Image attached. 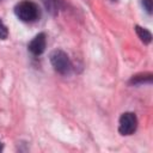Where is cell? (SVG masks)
<instances>
[{
	"instance_id": "6da1fadb",
	"label": "cell",
	"mask_w": 153,
	"mask_h": 153,
	"mask_svg": "<svg viewBox=\"0 0 153 153\" xmlns=\"http://www.w3.org/2000/svg\"><path fill=\"white\" fill-rule=\"evenodd\" d=\"M14 13L20 20L26 22V23L35 22L39 17L38 6L35 2L29 1V0H24L17 4V6L14 7Z\"/></svg>"
},
{
	"instance_id": "7a4b0ae2",
	"label": "cell",
	"mask_w": 153,
	"mask_h": 153,
	"mask_svg": "<svg viewBox=\"0 0 153 153\" xmlns=\"http://www.w3.org/2000/svg\"><path fill=\"white\" fill-rule=\"evenodd\" d=\"M49 60L51 66L54 67V69L60 73V74H68L71 72L72 68V63L71 60L68 57V55L61 50V49H55L50 53L49 55Z\"/></svg>"
},
{
	"instance_id": "3957f363",
	"label": "cell",
	"mask_w": 153,
	"mask_h": 153,
	"mask_svg": "<svg viewBox=\"0 0 153 153\" xmlns=\"http://www.w3.org/2000/svg\"><path fill=\"white\" fill-rule=\"evenodd\" d=\"M137 128V118L133 112H124L120 117L118 131L122 135H131Z\"/></svg>"
},
{
	"instance_id": "277c9868",
	"label": "cell",
	"mask_w": 153,
	"mask_h": 153,
	"mask_svg": "<svg viewBox=\"0 0 153 153\" xmlns=\"http://www.w3.org/2000/svg\"><path fill=\"white\" fill-rule=\"evenodd\" d=\"M45 44H47V38H45V33L41 32L38 35H36L32 41L29 43L27 48L33 54V55H41L44 50H45Z\"/></svg>"
},
{
	"instance_id": "5b68a950",
	"label": "cell",
	"mask_w": 153,
	"mask_h": 153,
	"mask_svg": "<svg viewBox=\"0 0 153 153\" xmlns=\"http://www.w3.org/2000/svg\"><path fill=\"white\" fill-rule=\"evenodd\" d=\"M135 31H136V33H137L139 38H140L143 43H146V44L151 43V41H152V33H151L147 29H145V27H141V26L136 25V26H135Z\"/></svg>"
},
{
	"instance_id": "8992f818",
	"label": "cell",
	"mask_w": 153,
	"mask_h": 153,
	"mask_svg": "<svg viewBox=\"0 0 153 153\" xmlns=\"http://www.w3.org/2000/svg\"><path fill=\"white\" fill-rule=\"evenodd\" d=\"M145 82H148V84L152 82V74L151 73L137 74L130 79V84H133V85H140V84H145Z\"/></svg>"
},
{
	"instance_id": "52a82bcc",
	"label": "cell",
	"mask_w": 153,
	"mask_h": 153,
	"mask_svg": "<svg viewBox=\"0 0 153 153\" xmlns=\"http://www.w3.org/2000/svg\"><path fill=\"white\" fill-rule=\"evenodd\" d=\"M141 5L143 7V10L151 14L152 13V7H153V0H141Z\"/></svg>"
},
{
	"instance_id": "ba28073f",
	"label": "cell",
	"mask_w": 153,
	"mask_h": 153,
	"mask_svg": "<svg viewBox=\"0 0 153 153\" xmlns=\"http://www.w3.org/2000/svg\"><path fill=\"white\" fill-rule=\"evenodd\" d=\"M7 36H8V30H7L6 25L0 19V38L1 39H5V38H7Z\"/></svg>"
},
{
	"instance_id": "9c48e42d",
	"label": "cell",
	"mask_w": 153,
	"mask_h": 153,
	"mask_svg": "<svg viewBox=\"0 0 153 153\" xmlns=\"http://www.w3.org/2000/svg\"><path fill=\"white\" fill-rule=\"evenodd\" d=\"M2 148H4V145H2V143H0V151H2Z\"/></svg>"
},
{
	"instance_id": "30bf717a",
	"label": "cell",
	"mask_w": 153,
	"mask_h": 153,
	"mask_svg": "<svg viewBox=\"0 0 153 153\" xmlns=\"http://www.w3.org/2000/svg\"><path fill=\"white\" fill-rule=\"evenodd\" d=\"M55 1H56V2H57V1H59V0H55Z\"/></svg>"
},
{
	"instance_id": "8fae6325",
	"label": "cell",
	"mask_w": 153,
	"mask_h": 153,
	"mask_svg": "<svg viewBox=\"0 0 153 153\" xmlns=\"http://www.w3.org/2000/svg\"><path fill=\"white\" fill-rule=\"evenodd\" d=\"M114 1H117V0H114Z\"/></svg>"
}]
</instances>
